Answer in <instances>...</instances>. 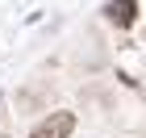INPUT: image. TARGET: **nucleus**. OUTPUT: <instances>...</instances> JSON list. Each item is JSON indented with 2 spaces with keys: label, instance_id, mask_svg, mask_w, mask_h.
I'll return each instance as SVG.
<instances>
[{
  "label": "nucleus",
  "instance_id": "1",
  "mask_svg": "<svg viewBox=\"0 0 146 138\" xmlns=\"http://www.w3.org/2000/svg\"><path fill=\"white\" fill-rule=\"evenodd\" d=\"M75 126H79V117L71 113V109H54V113H46L42 121H34L29 138H71Z\"/></svg>",
  "mask_w": 146,
  "mask_h": 138
},
{
  "label": "nucleus",
  "instance_id": "2",
  "mask_svg": "<svg viewBox=\"0 0 146 138\" xmlns=\"http://www.w3.org/2000/svg\"><path fill=\"white\" fill-rule=\"evenodd\" d=\"M104 21H113L117 29H129L138 21V0H109L104 4Z\"/></svg>",
  "mask_w": 146,
  "mask_h": 138
},
{
  "label": "nucleus",
  "instance_id": "3",
  "mask_svg": "<svg viewBox=\"0 0 146 138\" xmlns=\"http://www.w3.org/2000/svg\"><path fill=\"white\" fill-rule=\"evenodd\" d=\"M142 46H146V29H142Z\"/></svg>",
  "mask_w": 146,
  "mask_h": 138
},
{
  "label": "nucleus",
  "instance_id": "4",
  "mask_svg": "<svg viewBox=\"0 0 146 138\" xmlns=\"http://www.w3.org/2000/svg\"><path fill=\"white\" fill-rule=\"evenodd\" d=\"M0 138H9V134H0Z\"/></svg>",
  "mask_w": 146,
  "mask_h": 138
}]
</instances>
